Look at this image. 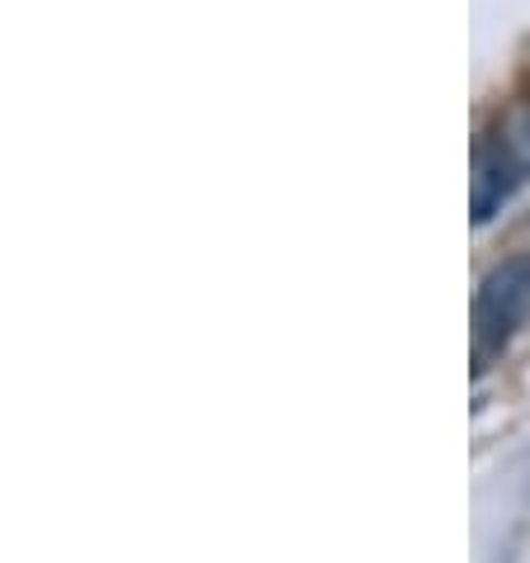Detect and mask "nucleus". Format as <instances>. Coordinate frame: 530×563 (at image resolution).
Wrapping results in <instances>:
<instances>
[{
    "mask_svg": "<svg viewBox=\"0 0 530 563\" xmlns=\"http://www.w3.org/2000/svg\"><path fill=\"white\" fill-rule=\"evenodd\" d=\"M530 318V256H517L483 279L478 303H474V341H478V365L497 351L503 341Z\"/></svg>",
    "mask_w": 530,
    "mask_h": 563,
    "instance_id": "f257e3e1",
    "label": "nucleus"
},
{
    "mask_svg": "<svg viewBox=\"0 0 530 563\" xmlns=\"http://www.w3.org/2000/svg\"><path fill=\"white\" fill-rule=\"evenodd\" d=\"M530 176V143L517 137H497L493 147L478 152V176H474V223H493L497 209L526 185Z\"/></svg>",
    "mask_w": 530,
    "mask_h": 563,
    "instance_id": "f03ea898",
    "label": "nucleus"
}]
</instances>
